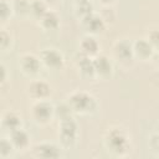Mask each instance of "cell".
Instances as JSON below:
<instances>
[{
  "label": "cell",
  "instance_id": "6da1fadb",
  "mask_svg": "<svg viewBox=\"0 0 159 159\" xmlns=\"http://www.w3.org/2000/svg\"><path fill=\"white\" fill-rule=\"evenodd\" d=\"M103 143L107 150L114 155H124L130 150V138L122 127H111L103 137Z\"/></svg>",
  "mask_w": 159,
  "mask_h": 159
},
{
  "label": "cell",
  "instance_id": "7a4b0ae2",
  "mask_svg": "<svg viewBox=\"0 0 159 159\" xmlns=\"http://www.w3.org/2000/svg\"><path fill=\"white\" fill-rule=\"evenodd\" d=\"M67 103L72 108L75 113L80 114H88L96 111L97 108V101L96 98L84 92V91H75L68 96Z\"/></svg>",
  "mask_w": 159,
  "mask_h": 159
},
{
  "label": "cell",
  "instance_id": "3957f363",
  "mask_svg": "<svg viewBox=\"0 0 159 159\" xmlns=\"http://www.w3.org/2000/svg\"><path fill=\"white\" fill-rule=\"evenodd\" d=\"M31 117L37 124H47L55 117V106L47 99L34 101L31 106Z\"/></svg>",
  "mask_w": 159,
  "mask_h": 159
},
{
  "label": "cell",
  "instance_id": "277c9868",
  "mask_svg": "<svg viewBox=\"0 0 159 159\" xmlns=\"http://www.w3.org/2000/svg\"><path fill=\"white\" fill-rule=\"evenodd\" d=\"M58 128H60L58 134L62 147L72 148L77 140V123L73 120L72 117L65 118L60 120Z\"/></svg>",
  "mask_w": 159,
  "mask_h": 159
},
{
  "label": "cell",
  "instance_id": "5b68a950",
  "mask_svg": "<svg viewBox=\"0 0 159 159\" xmlns=\"http://www.w3.org/2000/svg\"><path fill=\"white\" fill-rule=\"evenodd\" d=\"M26 92L29 97H31L34 101L47 99L52 93V87L45 80H32L27 84Z\"/></svg>",
  "mask_w": 159,
  "mask_h": 159
},
{
  "label": "cell",
  "instance_id": "8992f818",
  "mask_svg": "<svg viewBox=\"0 0 159 159\" xmlns=\"http://www.w3.org/2000/svg\"><path fill=\"white\" fill-rule=\"evenodd\" d=\"M41 65H42V62H41L40 57H37L34 53L26 52V53H22L19 57V67L27 76L36 75L40 71Z\"/></svg>",
  "mask_w": 159,
  "mask_h": 159
},
{
  "label": "cell",
  "instance_id": "52a82bcc",
  "mask_svg": "<svg viewBox=\"0 0 159 159\" xmlns=\"http://www.w3.org/2000/svg\"><path fill=\"white\" fill-rule=\"evenodd\" d=\"M40 60L43 66L52 70H58L63 66V56L56 48H43L40 53Z\"/></svg>",
  "mask_w": 159,
  "mask_h": 159
},
{
  "label": "cell",
  "instance_id": "ba28073f",
  "mask_svg": "<svg viewBox=\"0 0 159 159\" xmlns=\"http://www.w3.org/2000/svg\"><path fill=\"white\" fill-rule=\"evenodd\" d=\"M81 24L83 26V29L89 34V35H94V34H99L104 30L106 26V21L103 20L102 16H99L98 14L91 12L87 16L81 19Z\"/></svg>",
  "mask_w": 159,
  "mask_h": 159
},
{
  "label": "cell",
  "instance_id": "9c48e42d",
  "mask_svg": "<svg viewBox=\"0 0 159 159\" xmlns=\"http://www.w3.org/2000/svg\"><path fill=\"white\" fill-rule=\"evenodd\" d=\"M34 154L37 158H43V159H56L61 157V150L60 147H57L53 143L50 142H42L36 144L34 148Z\"/></svg>",
  "mask_w": 159,
  "mask_h": 159
},
{
  "label": "cell",
  "instance_id": "30bf717a",
  "mask_svg": "<svg viewBox=\"0 0 159 159\" xmlns=\"http://www.w3.org/2000/svg\"><path fill=\"white\" fill-rule=\"evenodd\" d=\"M113 53H114L116 58H118L119 61L128 62L129 60H132L134 57L133 43H130L129 41L124 40V39L118 40L113 46Z\"/></svg>",
  "mask_w": 159,
  "mask_h": 159
},
{
  "label": "cell",
  "instance_id": "8fae6325",
  "mask_svg": "<svg viewBox=\"0 0 159 159\" xmlns=\"http://www.w3.org/2000/svg\"><path fill=\"white\" fill-rule=\"evenodd\" d=\"M133 52H134V57L145 61L154 56V47L150 45V42L147 39H139L133 42Z\"/></svg>",
  "mask_w": 159,
  "mask_h": 159
},
{
  "label": "cell",
  "instance_id": "7c38bea8",
  "mask_svg": "<svg viewBox=\"0 0 159 159\" xmlns=\"http://www.w3.org/2000/svg\"><path fill=\"white\" fill-rule=\"evenodd\" d=\"M9 138L11 140L15 150H26L30 145V135L22 128H19V129L10 132Z\"/></svg>",
  "mask_w": 159,
  "mask_h": 159
},
{
  "label": "cell",
  "instance_id": "4fadbf2b",
  "mask_svg": "<svg viewBox=\"0 0 159 159\" xmlns=\"http://www.w3.org/2000/svg\"><path fill=\"white\" fill-rule=\"evenodd\" d=\"M1 125L4 129H6L10 133L15 129L22 128V120H21V117L16 112L6 111L1 117Z\"/></svg>",
  "mask_w": 159,
  "mask_h": 159
},
{
  "label": "cell",
  "instance_id": "5bb4252c",
  "mask_svg": "<svg viewBox=\"0 0 159 159\" xmlns=\"http://www.w3.org/2000/svg\"><path fill=\"white\" fill-rule=\"evenodd\" d=\"M80 57L76 60V63H77V67L81 72L82 76H86V77H92L96 75V71H94V65H93V58L83 52H78Z\"/></svg>",
  "mask_w": 159,
  "mask_h": 159
},
{
  "label": "cell",
  "instance_id": "9a60e30c",
  "mask_svg": "<svg viewBox=\"0 0 159 159\" xmlns=\"http://www.w3.org/2000/svg\"><path fill=\"white\" fill-rule=\"evenodd\" d=\"M93 65H94V71L97 76L107 77L112 73L113 67L109 58L106 55H96V57L93 58Z\"/></svg>",
  "mask_w": 159,
  "mask_h": 159
},
{
  "label": "cell",
  "instance_id": "2e32d148",
  "mask_svg": "<svg viewBox=\"0 0 159 159\" xmlns=\"http://www.w3.org/2000/svg\"><path fill=\"white\" fill-rule=\"evenodd\" d=\"M99 50V43L98 41L94 39L93 35L87 34L86 36H83L80 41V51L88 55V56H96L97 52Z\"/></svg>",
  "mask_w": 159,
  "mask_h": 159
},
{
  "label": "cell",
  "instance_id": "e0dca14e",
  "mask_svg": "<svg viewBox=\"0 0 159 159\" xmlns=\"http://www.w3.org/2000/svg\"><path fill=\"white\" fill-rule=\"evenodd\" d=\"M39 24L43 30H56L60 26V17L55 11L47 10L40 17Z\"/></svg>",
  "mask_w": 159,
  "mask_h": 159
},
{
  "label": "cell",
  "instance_id": "ac0fdd59",
  "mask_svg": "<svg viewBox=\"0 0 159 159\" xmlns=\"http://www.w3.org/2000/svg\"><path fill=\"white\" fill-rule=\"evenodd\" d=\"M75 9H76V14L81 19L84 17V16H87L88 14L93 12V6H92V4H91L89 0H76Z\"/></svg>",
  "mask_w": 159,
  "mask_h": 159
},
{
  "label": "cell",
  "instance_id": "d6986e66",
  "mask_svg": "<svg viewBox=\"0 0 159 159\" xmlns=\"http://www.w3.org/2000/svg\"><path fill=\"white\" fill-rule=\"evenodd\" d=\"M47 4L43 0H34L31 1V10H30V15H32L34 17H36L37 20H40V17L47 11Z\"/></svg>",
  "mask_w": 159,
  "mask_h": 159
},
{
  "label": "cell",
  "instance_id": "ffe728a7",
  "mask_svg": "<svg viewBox=\"0 0 159 159\" xmlns=\"http://www.w3.org/2000/svg\"><path fill=\"white\" fill-rule=\"evenodd\" d=\"M30 10H31V1L29 0H16L14 2V12H16L20 16L30 15Z\"/></svg>",
  "mask_w": 159,
  "mask_h": 159
},
{
  "label": "cell",
  "instance_id": "44dd1931",
  "mask_svg": "<svg viewBox=\"0 0 159 159\" xmlns=\"http://www.w3.org/2000/svg\"><path fill=\"white\" fill-rule=\"evenodd\" d=\"M72 113H73V111L68 103H62V104H58L55 107V117H58L60 120L72 117Z\"/></svg>",
  "mask_w": 159,
  "mask_h": 159
},
{
  "label": "cell",
  "instance_id": "7402d4cb",
  "mask_svg": "<svg viewBox=\"0 0 159 159\" xmlns=\"http://www.w3.org/2000/svg\"><path fill=\"white\" fill-rule=\"evenodd\" d=\"M14 12V4H11L7 0H1L0 4V17L1 21H6L7 17H10V15Z\"/></svg>",
  "mask_w": 159,
  "mask_h": 159
},
{
  "label": "cell",
  "instance_id": "603a6c76",
  "mask_svg": "<svg viewBox=\"0 0 159 159\" xmlns=\"http://www.w3.org/2000/svg\"><path fill=\"white\" fill-rule=\"evenodd\" d=\"M15 150L10 138H2L0 142V155L1 158H7Z\"/></svg>",
  "mask_w": 159,
  "mask_h": 159
},
{
  "label": "cell",
  "instance_id": "cb8c5ba5",
  "mask_svg": "<svg viewBox=\"0 0 159 159\" xmlns=\"http://www.w3.org/2000/svg\"><path fill=\"white\" fill-rule=\"evenodd\" d=\"M147 40L150 42V45L154 47V50L159 51V29H153L148 32Z\"/></svg>",
  "mask_w": 159,
  "mask_h": 159
},
{
  "label": "cell",
  "instance_id": "d4e9b609",
  "mask_svg": "<svg viewBox=\"0 0 159 159\" xmlns=\"http://www.w3.org/2000/svg\"><path fill=\"white\" fill-rule=\"evenodd\" d=\"M11 45V35L6 30H1L0 32V47L1 50H6Z\"/></svg>",
  "mask_w": 159,
  "mask_h": 159
},
{
  "label": "cell",
  "instance_id": "484cf974",
  "mask_svg": "<svg viewBox=\"0 0 159 159\" xmlns=\"http://www.w3.org/2000/svg\"><path fill=\"white\" fill-rule=\"evenodd\" d=\"M149 145H150L152 150L159 153V133L155 132L154 134L150 135V138H149Z\"/></svg>",
  "mask_w": 159,
  "mask_h": 159
},
{
  "label": "cell",
  "instance_id": "4316f807",
  "mask_svg": "<svg viewBox=\"0 0 159 159\" xmlns=\"http://www.w3.org/2000/svg\"><path fill=\"white\" fill-rule=\"evenodd\" d=\"M0 70H1V83L4 84V83L6 82V67H5L4 63H1Z\"/></svg>",
  "mask_w": 159,
  "mask_h": 159
},
{
  "label": "cell",
  "instance_id": "83f0119b",
  "mask_svg": "<svg viewBox=\"0 0 159 159\" xmlns=\"http://www.w3.org/2000/svg\"><path fill=\"white\" fill-rule=\"evenodd\" d=\"M99 1H101L103 5H106V6H109V5H111V4H112L114 0H99Z\"/></svg>",
  "mask_w": 159,
  "mask_h": 159
},
{
  "label": "cell",
  "instance_id": "f1b7e54d",
  "mask_svg": "<svg viewBox=\"0 0 159 159\" xmlns=\"http://www.w3.org/2000/svg\"><path fill=\"white\" fill-rule=\"evenodd\" d=\"M154 61H155V63H157V66L159 67V51L157 52V55L154 56Z\"/></svg>",
  "mask_w": 159,
  "mask_h": 159
},
{
  "label": "cell",
  "instance_id": "f546056e",
  "mask_svg": "<svg viewBox=\"0 0 159 159\" xmlns=\"http://www.w3.org/2000/svg\"><path fill=\"white\" fill-rule=\"evenodd\" d=\"M46 4H53V2H56V0H43Z\"/></svg>",
  "mask_w": 159,
  "mask_h": 159
},
{
  "label": "cell",
  "instance_id": "4dcf8cb0",
  "mask_svg": "<svg viewBox=\"0 0 159 159\" xmlns=\"http://www.w3.org/2000/svg\"><path fill=\"white\" fill-rule=\"evenodd\" d=\"M157 133H159V123L157 124Z\"/></svg>",
  "mask_w": 159,
  "mask_h": 159
}]
</instances>
